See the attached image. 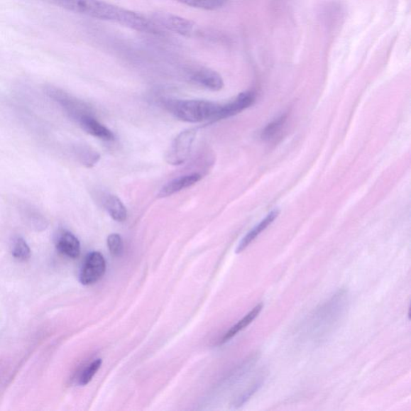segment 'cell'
Returning a JSON list of instances; mask_svg holds the SVG:
<instances>
[{
  "label": "cell",
  "mask_w": 411,
  "mask_h": 411,
  "mask_svg": "<svg viewBox=\"0 0 411 411\" xmlns=\"http://www.w3.org/2000/svg\"><path fill=\"white\" fill-rule=\"evenodd\" d=\"M190 77L195 84L212 91H219L224 87L222 77L217 72L208 67H194L190 71Z\"/></svg>",
  "instance_id": "9"
},
{
  "label": "cell",
  "mask_w": 411,
  "mask_h": 411,
  "mask_svg": "<svg viewBox=\"0 0 411 411\" xmlns=\"http://www.w3.org/2000/svg\"><path fill=\"white\" fill-rule=\"evenodd\" d=\"M279 214L280 211L278 209H275L270 212L260 224L254 226V228L242 239V241L238 245L236 253H241L243 251L246 249L263 231L266 230L268 226L274 222L275 219L279 217Z\"/></svg>",
  "instance_id": "11"
},
{
  "label": "cell",
  "mask_w": 411,
  "mask_h": 411,
  "mask_svg": "<svg viewBox=\"0 0 411 411\" xmlns=\"http://www.w3.org/2000/svg\"><path fill=\"white\" fill-rule=\"evenodd\" d=\"M201 180L202 176L197 173L177 177V179L170 181L161 189V191L158 194V198L169 197V196L180 192L184 189L194 186V184L199 182Z\"/></svg>",
  "instance_id": "10"
},
{
  "label": "cell",
  "mask_w": 411,
  "mask_h": 411,
  "mask_svg": "<svg viewBox=\"0 0 411 411\" xmlns=\"http://www.w3.org/2000/svg\"><path fill=\"white\" fill-rule=\"evenodd\" d=\"M263 378H261L258 381H256L253 385H251V388H250L246 393H245V394H243V395L239 398V406H242V405L245 402H246L249 398L253 396L255 393L258 390L263 383Z\"/></svg>",
  "instance_id": "22"
},
{
  "label": "cell",
  "mask_w": 411,
  "mask_h": 411,
  "mask_svg": "<svg viewBox=\"0 0 411 411\" xmlns=\"http://www.w3.org/2000/svg\"><path fill=\"white\" fill-rule=\"evenodd\" d=\"M102 364V359H97L94 363H92L87 369L83 371L82 376L80 377L79 384L82 385L89 384L91 380L95 376L97 372L99 371Z\"/></svg>",
  "instance_id": "20"
},
{
  "label": "cell",
  "mask_w": 411,
  "mask_h": 411,
  "mask_svg": "<svg viewBox=\"0 0 411 411\" xmlns=\"http://www.w3.org/2000/svg\"><path fill=\"white\" fill-rule=\"evenodd\" d=\"M346 292L340 291L335 294L329 302L319 309L312 317V332L322 336L332 329L336 322L339 320L345 309L346 302Z\"/></svg>",
  "instance_id": "3"
},
{
  "label": "cell",
  "mask_w": 411,
  "mask_h": 411,
  "mask_svg": "<svg viewBox=\"0 0 411 411\" xmlns=\"http://www.w3.org/2000/svg\"><path fill=\"white\" fill-rule=\"evenodd\" d=\"M12 256L19 261H27L31 257V249L23 238H18L12 249Z\"/></svg>",
  "instance_id": "19"
},
{
  "label": "cell",
  "mask_w": 411,
  "mask_h": 411,
  "mask_svg": "<svg viewBox=\"0 0 411 411\" xmlns=\"http://www.w3.org/2000/svg\"><path fill=\"white\" fill-rule=\"evenodd\" d=\"M151 21L161 29L164 28L187 38L197 32V26L194 22L168 12H157L152 16Z\"/></svg>",
  "instance_id": "5"
},
{
  "label": "cell",
  "mask_w": 411,
  "mask_h": 411,
  "mask_svg": "<svg viewBox=\"0 0 411 411\" xmlns=\"http://www.w3.org/2000/svg\"><path fill=\"white\" fill-rule=\"evenodd\" d=\"M106 270V262L103 255L98 251L89 253L85 258L81 273L80 282L84 285H90L100 280Z\"/></svg>",
  "instance_id": "6"
},
{
  "label": "cell",
  "mask_w": 411,
  "mask_h": 411,
  "mask_svg": "<svg viewBox=\"0 0 411 411\" xmlns=\"http://www.w3.org/2000/svg\"><path fill=\"white\" fill-rule=\"evenodd\" d=\"M107 245L110 253L114 256H120L124 253V241L121 236L116 233L108 236Z\"/></svg>",
  "instance_id": "21"
},
{
  "label": "cell",
  "mask_w": 411,
  "mask_h": 411,
  "mask_svg": "<svg viewBox=\"0 0 411 411\" xmlns=\"http://www.w3.org/2000/svg\"><path fill=\"white\" fill-rule=\"evenodd\" d=\"M42 1L97 20L119 23L137 32L153 35L163 33V30L151 19L103 0H42Z\"/></svg>",
  "instance_id": "1"
},
{
  "label": "cell",
  "mask_w": 411,
  "mask_h": 411,
  "mask_svg": "<svg viewBox=\"0 0 411 411\" xmlns=\"http://www.w3.org/2000/svg\"><path fill=\"white\" fill-rule=\"evenodd\" d=\"M287 116L282 115L278 119L274 120L271 124H268L261 133V138L263 140H271L277 136L278 133L282 130V128L285 124Z\"/></svg>",
  "instance_id": "17"
},
{
  "label": "cell",
  "mask_w": 411,
  "mask_h": 411,
  "mask_svg": "<svg viewBox=\"0 0 411 411\" xmlns=\"http://www.w3.org/2000/svg\"><path fill=\"white\" fill-rule=\"evenodd\" d=\"M77 153L80 160L87 168L93 167L100 159L99 153L92 150L88 146L81 147V148L77 150Z\"/></svg>",
  "instance_id": "18"
},
{
  "label": "cell",
  "mask_w": 411,
  "mask_h": 411,
  "mask_svg": "<svg viewBox=\"0 0 411 411\" xmlns=\"http://www.w3.org/2000/svg\"><path fill=\"white\" fill-rule=\"evenodd\" d=\"M80 125L85 132L97 138L104 141H112L114 139V133L107 127L97 121L91 114L84 115L78 121Z\"/></svg>",
  "instance_id": "12"
},
{
  "label": "cell",
  "mask_w": 411,
  "mask_h": 411,
  "mask_svg": "<svg viewBox=\"0 0 411 411\" xmlns=\"http://www.w3.org/2000/svg\"><path fill=\"white\" fill-rule=\"evenodd\" d=\"M256 101V94L253 92H244L237 96L234 100L226 105L220 106L218 114L214 121H217L230 118L243 111L244 109L253 106Z\"/></svg>",
  "instance_id": "8"
},
{
  "label": "cell",
  "mask_w": 411,
  "mask_h": 411,
  "mask_svg": "<svg viewBox=\"0 0 411 411\" xmlns=\"http://www.w3.org/2000/svg\"><path fill=\"white\" fill-rule=\"evenodd\" d=\"M263 307V305L262 303L257 305L255 308L251 309V311H250L246 316L243 317L241 321L237 322L234 327H232L228 331V332L224 334L223 339H221V344H224V343L228 342L237 334L241 332V331L248 327V325L253 322L255 319L261 314Z\"/></svg>",
  "instance_id": "14"
},
{
  "label": "cell",
  "mask_w": 411,
  "mask_h": 411,
  "mask_svg": "<svg viewBox=\"0 0 411 411\" xmlns=\"http://www.w3.org/2000/svg\"><path fill=\"white\" fill-rule=\"evenodd\" d=\"M221 105L202 100L177 101L170 108L177 119L190 124L212 120L214 121Z\"/></svg>",
  "instance_id": "2"
},
{
  "label": "cell",
  "mask_w": 411,
  "mask_h": 411,
  "mask_svg": "<svg viewBox=\"0 0 411 411\" xmlns=\"http://www.w3.org/2000/svg\"><path fill=\"white\" fill-rule=\"evenodd\" d=\"M106 209L116 222H124L127 218L126 208L121 199L115 195H108L104 202Z\"/></svg>",
  "instance_id": "15"
},
{
  "label": "cell",
  "mask_w": 411,
  "mask_h": 411,
  "mask_svg": "<svg viewBox=\"0 0 411 411\" xmlns=\"http://www.w3.org/2000/svg\"><path fill=\"white\" fill-rule=\"evenodd\" d=\"M57 248L61 254L76 259L81 253V243L71 232L61 233L57 241Z\"/></svg>",
  "instance_id": "13"
},
{
  "label": "cell",
  "mask_w": 411,
  "mask_h": 411,
  "mask_svg": "<svg viewBox=\"0 0 411 411\" xmlns=\"http://www.w3.org/2000/svg\"><path fill=\"white\" fill-rule=\"evenodd\" d=\"M47 94L62 106L72 119L79 121L84 115H89V110L83 102L76 99L75 97L65 93V92L54 87L46 89Z\"/></svg>",
  "instance_id": "7"
},
{
  "label": "cell",
  "mask_w": 411,
  "mask_h": 411,
  "mask_svg": "<svg viewBox=\"0 0 411 411\" xmlns=\"http://www.w3.org/2000/svg\"><path fill=\"white\" fill-rule=\"evenodd\" d=\"M175 1L194 9L213 11L222 8L226 0H175Z\"/></svg>",
  "instance_id": "16"
},
{
  "label": "cell",
  "mask_w": 411,
  "mask_h": 411,
  "mask_svg": "<svg viewBox=\"0 0 411 411\" xmlns=\"http://www.w3.org/2000/svg\"><path fill=\"white\" fill-rule=\"evenodd\" d=\"M197 133V128H188L177 135L165 153V161L173 165L185 163L191 155Z\"/></svg>",
  "instance_id": "4"
}]
</instances>
